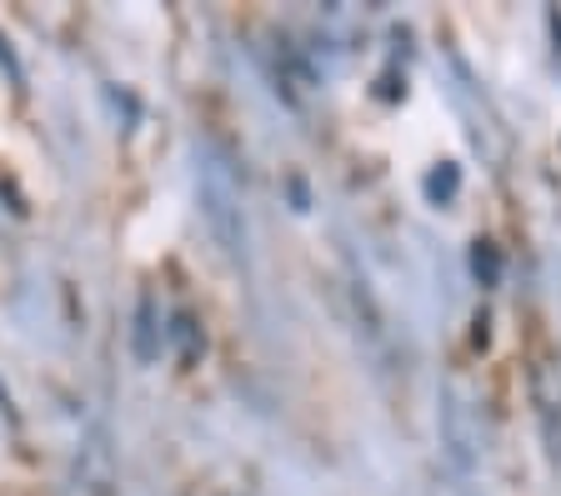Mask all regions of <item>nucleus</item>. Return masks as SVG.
<instances>
[{
    "mask_svg": "<svg viewBox=\"0 0 561 496\" xmlns=\"http://www.w3.org/2000/svg\"><path fill=\"white\" fill-rule=\"evenodd\" d=\"M196 201L206 216V231L231 261H245V196L231 161L216 146H201L196 155Z\"/></svg>",
    "mask_w": 561,
    "mask_h": 496,
    "instance_id": "1",
    "label": "nucleus"
},
{
    "mask_svg": "<svg viewBox=\"0 0 561 496\" xmlns=\"http://www.w3.org/2000/svg\"><path fill=\"white\" fill-rule=\"evenodd\" d=\"M426 191H432V196H451V191H456V171H442V176H432V181H426Z\"/></svg>",
    "mask_w": 561,
    "mask_h": 496,
    "instance_id": "7",
    "label": "nucleus"
},
{
    "mask_svg": "<svg viewBox=\"0 0 561 496\" xmlns=\"http://www.w3.org/2000/svg\"><path fill=\"white\" fill-rule=\"evenodd\" d=\"M0 406H5V391H0Z\"/></svg>",
    "mask_w": 561,
    "mask_h": 496,
    "instance_id": "8",
    "label": "nucleus"
},
{
    "mask_svg": "<svg viewBox=\"0 0 561 496\" xmlns=\"http://www.w3.org/2000/svg\"><path fill=\"white\" fill-rule=\"evenodd\" d=\"M471 272L481 276V286H496V281H502V256H496V246L477 241V246H471Z\"/></svg>",
    "mask_w": 561,
    "mask_h": 496,
    "instance_id": "5",
    "label": "nucleus"
},
{
    "mask_svg": "<svg viewBox=\"0 0 561 496\" xmlns=\"http://www.w3.org/2000/svg\"><path fill=\"white\" fill-rule=\"evenodd\" d=\"M436 431H442V447L446 461H451L461 476H477L481 472V422L471 412L467 391L461 387H446L442 391V406H436Z\"/></svg>",
    "mask_w": 561,
    "mask_h": 496,
    "instance_id": "2",
    "label": "nucleus"
},
{
    "mask_svg": "<svg viewBox=\"0 0 561 496\" xmlns=\"http://www.w3.org/2000/svg\"><path fill=\"white\" fill-rule=\"evenodd\" d=\"M136 361H146L151 367L156 356H161V316H156V296L151 291H140L136 296Z\"/></svg>",
    "mask_w": 561,
    "mask_h": 496,
    "instance_id": "4",
    "label": "nucleus"
},
{
    "mask_svg": "<svg viewBox=\"0 0 561 496\" xmlns=\"http://www.w3.org/2000/svg\"><path fill=\"white\" fill-rule=\"evenodd\" d=\"M531 402H537V422H541L547 457L561 461V377H557L551 361H537V371H531Z\"/></svg>",
    "mask_w": 561,
    "mask_h": 496,
    "instance_id": "3",
    "label": "nucleus"
},
{
    "mask_svg": "<svg viewBox=\"0 0 561 496\" xmlns=\"http://www.w3.org/2000/svg\"><path fill=\"white\" fill-rule=\"evenodd\" d=\"M171 336H175V346H181V361H196V351L206 346V336H201V326L191 316H175L171 321Z\"/></svg>",
    "mask_w": 561,
    "mask_h": 496,
    "instance_id": "6",
    "label": "nucleus"
}]
</instances>
